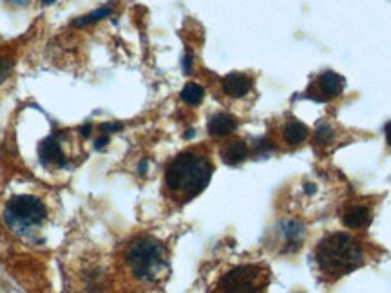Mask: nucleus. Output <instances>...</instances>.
I'll use <instances>...</instances> for the list:
<instances>
[{
    "instance_id": "nucleus-1",
    "label": "nucleus",
    "mask_w": 391,
    "mask_h": 293,
    "mask_svg": "<svg viewBox=\"0 0 391 293\" xmlns=\"http://www.w3.org/2000/svg\"><path fill=\"white\" fill-rule=\"evenodd\" d=\"M212 176V163L205 154L186 150L177 154L165 170V186L176 201H189L205 190Z\"/></svg>"
},
{
    "instance_id": "nucleus-2",
    "label": "nucleus",
    "mask_w": 391,
    "mask_h": 293,
    "mask_svg": "<svg viewBox=\"0 0 391 293\" xmlns=\"http://www.w3.org/2000/svg\"><path fill=\"white\" fill-rule=\"evenodd\" d=\"M317 265L324 277L339 279L349 272L357 270L364 263L363 245L349 233H330L326 236L315 251Z\"/></svg>"
},
{
    "instance_id": "nucleus-3",
    "label": "nucleus",
    "mask_w": 391,
    "mask_h": 293,
    "mask_svg": "<svg viewBox=\"0 0 391 293\" xmlns=\"http://www.w3.org/2000/svg\"><path fill=\"white\" fill-rule=\"evenodd\" d=\"M125 259L130 274L141 281H156L167 265L163 245L149 236H144L130 242Z\"/></svg>"
},
{
    "instance_id": "nucleus-4",
    "label": "nucleus",
    "mask_w": 391,
    "mask_h": 293,
    "mask_svg": "<svg viewBox=\"0 0 391 293\" xmlns=\"http://www.w3.org/2000/svg\"><path fill=\"white\" fill-rule=\"evenodd\" d=\"M268 274L263 266L241 265L219 279V293H266Z\"/></svg>"
},
{
    "instance_id": "nucleus-5",
    "label": "nucleus",
    "mask_w": 391,
    "mask_h": 293,
    "mask_svg": "<svg viewBox=\"0 0 391 293\" xmlns=\"http://www.w3.org/2000/svg\"><path fill=\"white\" fill-rule=\"evenodd\" d=\"M6 221L15 228L37 227L46 219V205L33 195H17L6 205Z\"/></svg>"
},
{
    "instance_id": "nucleus-6",
    "label": "nucleus",
    "mask_w": 391,
    "mask_h": 293,
    "mask_svg": "<svg viewBox=\"0 0 391 293\" xmlns=\"http://www.w3.org/2000/svg\"><path fill=\"white\" fill-rule=\"evenodd\" d=\"M345 89V78L333 71H326L324 75L319 76L317 80V91H319V96L317 100H328V98H336L342 93Z\"/></svg>"
},
{
    "instance_id": "nucleus-7",
    "label": "nucleus",
    "mask_w": 391,
    "mask_h": 293,
    "mask_svg": "<svg viewBox=\"0 0 391 293\" xmlns=\"http://www.w3.org/2000/svg\"><path fill=\"white\" fill-rule=\"evenodd\" d=\"M252 89V80L243 73H230L223 78V93L230 98H243Z\"/></svg>"
},
{
    "instance_id": "nucleus-8",
    "label": "nucleus",
    "mask_w": 391,
    "mask_h": 293,
    "mask_svg": "<svg viewBox=\"0 0 391 293\" xmlns=\"http://www.w3.org/2000/svg\"><path fill=\"white\" fill-rule=\"evenodd\" d=\"M40 159H42L44 165H55V167H62L65 165V156L64 150H62L60 143L55 140V138H49V140L44 141L40 145Z\"/></svg>"
},
{
    "instance_id": "nucleus-9",
    "label": "nucleus",
    "mask_w": 391,
    "mask_h": 293,
    "mask_svg": "<svg viewBox=\"0 0 391 293\" xmlns=\"http://www.w3.org/2000/svg\"><path fill=\"white\" fill-rule=\"evenodd\" d=\"M370 221H372V214H370L368 206L364 205L351 206L346 210L345 217H342V223L351 230H360V228L368 227Z\"/></svg>"
},
{
    "instance_id": "nucleus-10",
    "label": "nucleus",
    "mask_w": 391,
    "mask_h": 293,
    "mask_svg": "<svg viewBox=\"0 0 391 293\" xmlns=\"http://www.w3.org/2000/svg\"><path fill=\"white\" fill-rule=\"evenodd\" d=\"M248 156V147L245 141L241 140H234L230 143H227L221 150V158L228 165H238V163L245 161Z\"/></svg>"
},
{
    "instance_id": "nucleus-11",
    "label": "nucleus",
    "mask_w": 391,
    "mask_h": 293,
    "mask_svg": "<svg viewBox=\"0 0 391 293\" xmlns=\"http://www.w3.org/2000/svg\"><path fill=\"white\" fill-rule=\"evenodd\" d=\"M236 127H238V121H236L234 116H230V114H216L209 121V132L212 136H219V138L234 132Z\"/></svg>"
},
{
    "instance_id": "nucleus-12",
    "label": "nucleus",
    "mask_w": 391,
    "mask_h": 293,
    "mask_svg": "<svg viewBox=\"0 0 391 293\" xmlns=\"http://www.w3.org/2000/svg\"><path fill=\"white\" fill-rule=\"evenodd\" d=\"M283 138L284 141L288 145H292V147L304 143L308 138V127L297 120L288 121L283 129Z\"/></svg>"
},
{
    "instance_id": "nucleus-13",
    "label": "nucleus",
    "mask_w": 391,
    "mask_h": 293,
    "mask_svg": "<svg viewBox=\"0 0 391 293\" xmlns=\"http://www.w3.org/2000/svg\"><path fill=\"white\" fill-rule=\"evenodd\" d=\"M283 233L284 239H286V245L290 248H293V250H299L304 241V224L292 219L288 223H284Z\"/></svg>"
},
{
    "instance_id": "nucleus-14",
    "label": "nucleus",
    "mask_w": 391,
    "mask_h": 293,
    "mask_svg": "<svg viewBox=\"0 0 391 293\" xmlns=\"http://www.w3.org/2000/svg\"><path fill=\"white\" fill-rule=\"evenodd\" d=\"M205 96V89L198 84H186L182 91V100L189 105H198Z\"/></svg>"
},
{
    "instance_id": "nucleus-15",
    "label": "nucleus",
    "mask_w": 391,
    "mask_h": 293,
    "mask_svg": "<svg viewBox=\"0 0 391 293\" xmlns=\"http://www.w3.org/2000/svg\"><path fill=\"white\" fill-rule=\"evenodd\" d=\"M111 15V10L109 8H102V10L98 11H93L91 15H87V17H82V19L76 20V26H87V24H93V22H98V20L105 19V17H109Z\"/></svg>"
},
{
    "instance_id": "nucleus-16",
    "label": "nucleus",
    "mask_w": 391,
    "mask_h": 293,
    "mask_svg": "<svg viewBox=\"0 0 391 293\" xmlns=\"http://www.w3.org/2000/svg\"><path fill=\"white\" fill-rule=\"evenodd\" d=\"M315 138L319 143H328V141L333 138V130H331V127H328L326 123H322V125H319V129H317L315 132Z\"/></svg>"
},
{
    "instance_id": "nucleus-17",
    "label": "nucleus",
    "mask_w": 391,
    "mask_h": 293,
    "mask_svg": "<svg viewBox=\"0 0 391 293\" xmlns=\"http://www.w3.org/2000/svg\"><path fill=\"white\" fill-rule=\"evenodd\" d=\"M10 69H11L10 62L0 56V84H2V82L8 78V75H10Z\"/></svg>"
},
{
    "instance_id": "nucleus-18",
    "label": "nucleus",
    "mask_w": 391,
    "mask_h": 293,
    "mask_svg": "<svg viewBox=\"0 0 391 293\" xmlns=\"http://www.w3.org/2000/svg\"><path fill=\"white\" fill-rule=\"evenodd\" d=\"M386 140H388V143H390V147H391V121L386 125Z\"/></svg>"
},
{
    "instance_id": "nucleus-19",
    "label": "nucleus",
    "mask_w": 391,
    "mask_h": 293,
    "mask_svg": "<svg viewBox=\"0 0 391 293\" xmlns=\"http://www.w3.org/2000/svg\"><path fill=\"white\" fill-rule=\"evenodd\" d=\"M13 4H19V6H24V4H28V0H11Z\"/></svg>"
},
{
    "instance_id": "nucleus-20",
    "label": "nucleus",
    "mask_w": 391,
    "mask_h": 293,
    "mask_svg": "<svg viewBox=\"0 0 391 293\" xmlns=\"http://www.w3.org/2000/svg\"><path fill=\"white\" fill-rule=\"evenodd\" d=\"M89 130H91V125H85V129H82V134L89 136Z\"/></svg>"
},
{
    "instance_id": "nucleus-21",
    "label": "nucleus",
    "mask_w": 391,
    "mask_h": 293,
    "mask_svg": "<svg viewBox=\"0 0 391 293\" xmlns=\"http://www.w3.org/2000/svg\"><path fill=\"white\" fill-rule=\"evenodd\" d=\"M44 4H53V2H55V0H42Z\"/></svg>"
}]
</instances>
